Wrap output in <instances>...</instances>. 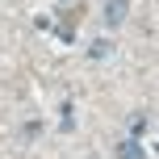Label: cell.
Listing matches in <instances>:
<instances>
[{
  "label": "cell",
  "mask_w": 159,
  "mask_h": 159,
  "mask_svg": "<svg viewBox=\"0 0 159 159\" xmlns=\"http://www.w3.org/2000/svg\"><path fill=\"white\" fill-rule=\"evenodd\" d=\"M126 13H130L126 0H109V4H105V21H109V25H121V21H126Z\"/></svg>",
  "instance_id": "1"
},
{
  "label": "cell",
  "mask_w": 159,
  "mask_h": 159,
  "mask_svg": "<svg viewBox=\"0 0 159 159\" xmlns=\"http://www.w3.org/2000/svg\"><path fill=\"white\" fill-rule=\"evenodd\" d=\"M117 159H147V151H143L138 138H126V143L117 147Z\"/></svg>",
  "instance_id": "2"
},
{
  "label": "cell",
  "mask_w": 159,
  "mask_h": 159,
  "mask_svg": "<svg viewBox=\"0 0 159 159\" xmlns=\"http://www.w3.org/2000/svg\"><path fill=\"white\" fill-rule=\"evenodd\" d=\"M109 50H113V42H105V38H101V42H92V59H105Z\"/></svg>",
  "instance_id": "3"
}]
</instances>
